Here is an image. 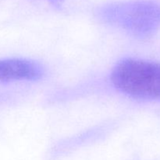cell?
Listing matches in <instances>:
<instances>
[{
	"label": "cell",
	"mask_w": 160,
	"mask_h": 160,
	"mask_svg": "<svg viewBox=\"0 0 160 160\" xmlns=\"http://www.w3.org/2000/svg\"><path fill=\"white\" fill-rule=\"evenodd\" d=\"M111 80L119 91L139 99L160 100V63L142 59H122Z\"/></svg>",
	"instance_id": "6da1fadb"
},
{
	"label": "cell",
	"mask_w": 160,
	"mask_h": 160,
	"mask_svg": "<svg viewBox=\"0 0 160 160\" xmlns=\"http://www.w3.org/2000/svg\"><path fill=\"white\" fill-rule=\"evenodd\" d=\"M98 16L106 23L144 38L159 28L160 5L147 1L112 3L101 8Z\"/></svg>",
	"instance_id": "7a4b0ae2"
},
{
	"label": "cell",
	"mask_w": 160,
	"mask_h": 160,
	"mask_svg": "<svg viewBox=\"0 0 160 160\" xmlns=\"http://www.w3.org/2000/svg\"><path fill=\"white\" fill-rule=\"evenodd\" d=\"M43 73L42 66L31 59H0V84L19 81H36L40 79Z\"/></svg>",
	"instance_id": "3957f363"
},
{
	"label": "cell",
	"mask_w": 160,
	"mask_h": 160,
	"mask_svg": "<svg viewBox=\"0 0 160 160\" xmlns=\"http://www.w3.org/2000/svg\"><path fill=\"white\" fill-rule=\"evenodd\" d=\"M49 1L51 2L52 4L54 6H56V7H60L63 0H49Z\"/></svg>",
	"instance_id": "277c9868"
}]
</instances>
